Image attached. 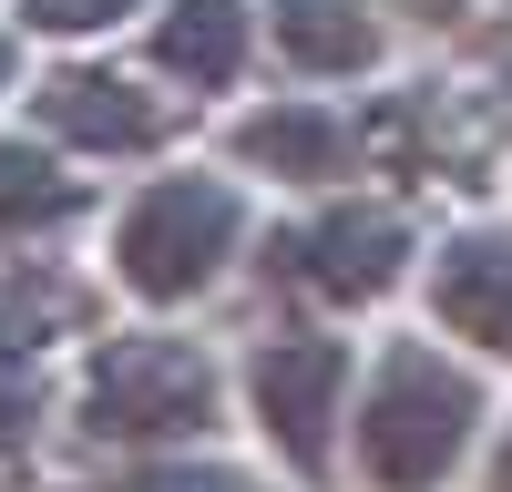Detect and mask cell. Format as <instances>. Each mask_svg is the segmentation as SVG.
I'll return each instance as SVG.
<instances>
[{
  "label": "cell",
  "mask_w": 512,
  "mask_h": 492,
  "mask_svg": "<svg viewBox=\"0 0 512 492\" xmlns=\"http://www.w3.org/2000/svg\"><path fill=\"white\" fill-rule=\"evenodd\" d=\"M482 421H492L482 369L451 359L431 328H420V339H379V359L359 369L349 451H359L369 492H441L461 462H472Z\"/></svg>",
  "instance_id": "cell-1"
},
{
  "label": "cell",
  "mask_w": 512,
  "mask_h": 492,
  "mask_svg": "<svg viewBox=\"0 0 512 492\" xmlns=\"http://www.w3.org/2000/svg\"><path fill=\"white\" fill-rule=\"evenodd\" d=\"M246 185L216 164H164L113 205V277L144 308H195L246 267Z\"/></svg>",
  "instance_id": "cell-2"
},
{
  "label": "cell",
  "mask_w": 512,
  "mask_h": 492,
  "mask_svg": "<svg viewBox=\"0 0 512 492\" xmlns=\"http://www.w3.org/2000/svg\"><path fill=\"white\" fill-rule=\"evenodd\" d=\"M82 431L123 451H185L226 431V369L175 328H113L82 359Z\"/></svg>",
  "instance_id": "cell-3"
},
{
  "label": "cell",
  "mask_w": 512,
  "mask_h": 492,
  "mask_svg": "<svg viewBox=\"0 0 512 492\" xmlns=\"http://www.w3.org/2000/svg\"><path fill=\"white\" fill-rule=\"evenodd\" d=\"M256 267H267L277 287H297V298H318V308H379L390 287H410L420 267H431V246H420V226L400 216L390 195L338 185L297 226H277Z\"/></svg>",
  "instance_id": "cell-4"
},
{
  "label": "cell",
  "mask_w": 512,
  "mask_h": 492,
  "mask_svg": "<svg viewBox=\"0 0 512 492\" xmlns=\"http://www.w3.org/2000/svg\"><path fill=\"white\" fill-rule=\"evenodd\" d=\"M349 410H359V359H349L338 328H277V339L246 349V421L297 482L338 472Z\"/></svg>",
  "instance_id": "cell-5"
},
{
  "label": "cell",
  "mask_w": 512,
  "mask_h": 492,
  "mask_svg": "<svg viewBox=\"0 0 512 492\" xmlns=\"http://www.w3.org/2000/svg\"><path fill=\"white\" fill-rule=\"evenodd\" d=\"M31 113L62 154H164L185 123V93H154L144 72H113V62H52Z\"/></svg>",
  "instance_id": "cell-6"
},
{
  "label": "cell",
  "mask_w": 512,
  "mask_h": 492,
  "mask_svg": "<svg viewBox=\"0 0 512 492\" xmlns=\"http://www.w3.org/2000/svg\"><path fill=\"white\" fill-rule=\"evenodd\" d=\"M236 164L246 175H267V185H308V195H338L359 175V123L318 103V93H267L256 113H236Z\"/></svg>",
  "instance_id": "cell-7"
},
{
  "label": "cell",
  "mask_w": 512,
  "mask_h": 492,
  "mask_svg": "<svg viewBox=\"0 0 512 492\" xmlns=\"http://www.w3.org/2000/svg\"><path fill=\"white\" fill-rule=\"evenodd\" d=\"M431 318L441 339L482 349V359H512V216H472L431 246Z\"/></svg>",
  "instance_id": "cell-8"
},
{
  "label": "cell",
  "mask_w": 512,
  "mask_h": 492,
  "mask_svg": "<svg viewBox=\"0 0 512 492\" xmlns=\"http://www.w3.org/2000/svg\"><path fill=\"white\" fill-rule=\"evenodd\" d=\"M256 31L267 21L246 0H154L144 11V62H154V82H185V103H216V93L246 82Z\"/></svg>",
  "instance_id": "cell-9"
},
{
  "label": "cell",
  "mask_w": 512,
  "mask_h": 492,
  "mask_svg": "<svg viewBox=\"0 0 512 492\" xmlns=\"http://www.w3.org/2000/svg\"><path fill=\"white\" fill-rule=\"evenodd\" d=\"M267 41L308 82H369L390 62V21L369 0H267Z\"/></svg>",
  "instance_id": "cell-10"
},
{
  "label": "cell",
  "mask_w": 512,
  "mask_h": 492,
  "mask_svg": "<svg viewBox=\"0 0 512 492\" xmlns=\"http://www.w3.org/2000/svg\"><path fill=\"white\" fill-rule=\"evenodd\" d=\"M82 205H93V175H72V154L41 134V144H21V134H0V236H52V226H72Z\"/></svg>",
  "instance_id": "cell-11"
},
{
  "label": "cell",
  "mask_w": 512,
  "mask_h": 492,
  "mask_svg": "<svg viewBox=\"0 0 512 492\" xmlns=\"http://www.w3.org/2000/svg\"><path fill=\"white\" fill-rule=\"evenodd\" d=\"M52 410V380H41V328L0 298V451H21Z\"/></svg>",
  "instance_id": "cell-12"
},
{
  "label": "cell",
  "mask_w": 512,
  "mask_h": 492,
  "mask_svg": "<svg viewBox=\"0 0 512 492\" xmlns=\"http://www.w3.org/2000/svg\"><path fill=\"white\" fill-rule=\"evenodd\" d=\"M82 492H256V472L246 462H216L205 441H185V451H134L123 472L82 482Z\"/></svg>",
  "instance_id": "cell-13"
},
{
  "label": "cell",
  "mask_w": 512,
  "mask_h": 492,
  "mask_svg": "<svg viewBox=\"0 0 512 492\" xmlns=\"http://www.w3.org/2000/svg\"><path fill=\"white\" fill-rule=\"evenodd\" d=\"M154 0H11V21L21 31H52V41H93V31H123V21H144Z\"/></svg>",
  "instance_id": "cell-14"
},
{
  "label": "cell",
  "mask_w": 512,
  "mask_h": 492,
  "mask_svg": "<svg viewBox=\"0 0 512 492\" xmlns=\"http://www.w3.org/2000/svg\"><path fill=\"white\" fill-rule=\"evenodd\" d=\"M400 11H410V21H461L472 0H400Z\"/></svg>",
  "instance_id": "cell-15"
},
{
  "label": "cell",
  "mask_w": 512,
  "mask_h": 492,
  "mask_svg": "<svg viewBox=\"0 0 512 492\" xmlns=\"http://www.w3.org/2000/svg\"><path fill=\"white\" fill-rule=\"evenodd\" d=\"M492 492H512V421H502V441H492Z\"/></svg>",
  "instance_id": "cell-16"
},
{
  "label": "cell",
  "mask_w": 512,
  "mask_h": 492,
  "mask_svg": "<svg viewBox=\"0 0 512 492\" xmlns=\"http://www.w3.org/2000/svg\"><path fill=\"white\" fill-rule=\"evenodd\" d=\"M11 62H21V21H0V93H11Z\"/></svg>",
  "instance_id": "cell-17"
},
{
  "label": "cell",
  "mask_w": 512,
  "mask_h": 492,
  "mask_svg": "<svg viewBox=\"0 0 512 492\" xmlns=\"http://www.w3.org/2000/svg\"><path fill=\"white\" fill-rule=\"evenodd\" d=\"M502 103H512V41H502Z\"/></svg>",
  "instance_id": "cell-18"
}]
</instances>
